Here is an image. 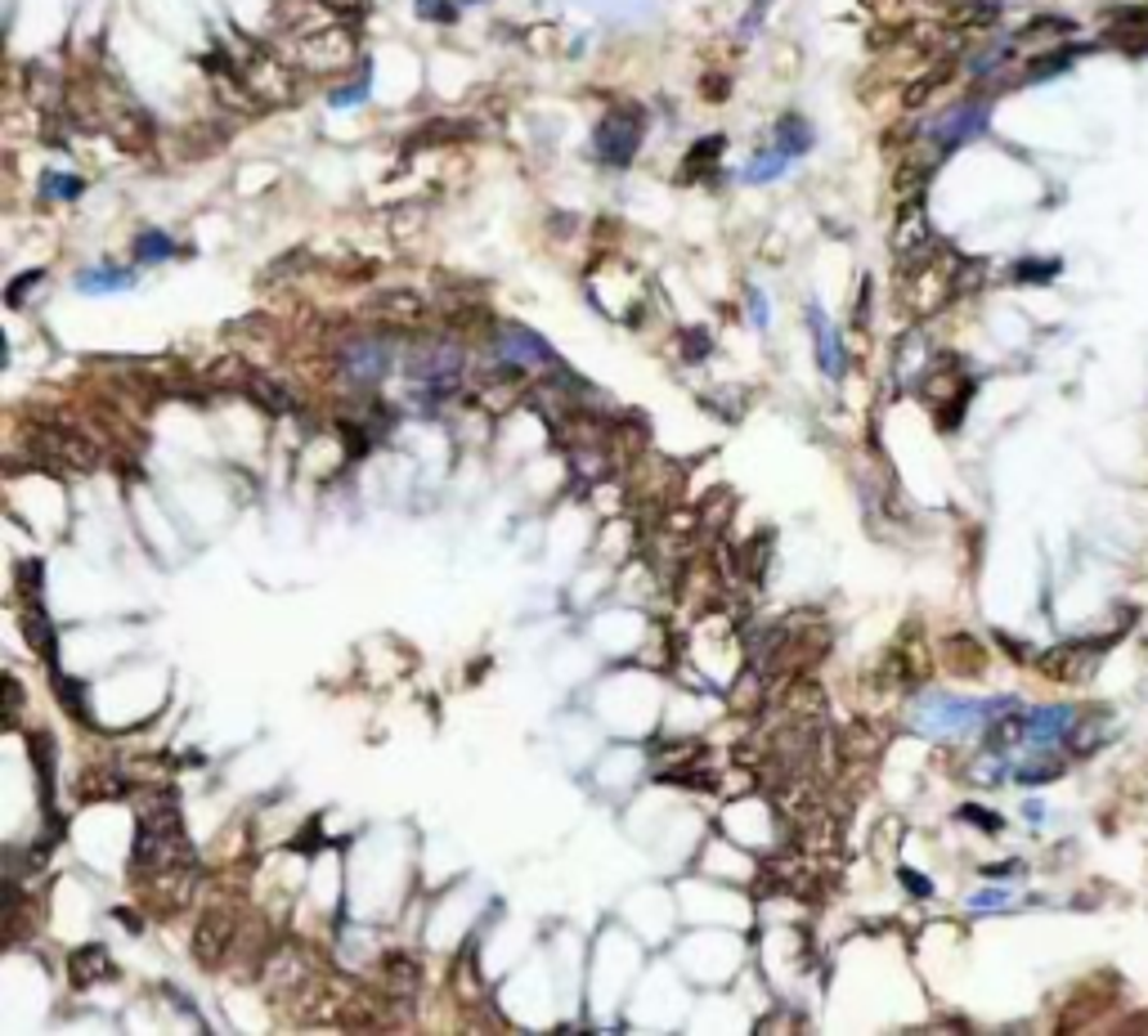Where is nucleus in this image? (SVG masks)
I'll return each mask as SVG.
<instances>
[{
    "label": "nucleus",
    "mask_w": 1148,
    "mask_h": 1036,
    "mask_svg": "<svg viewBox=\"0 0 1148 1036\" xmlns=\"http://www.w3.org/2000/svg\"><path fill=\"white\" fill-rule=\"evenodd\" d=\"M1001 714H1014V700H987V704H974V700H947V696H933L925 700L920 710H915V727L925 731V736H951V731H964L983 718H1001Z\"/></svg>",
    "instance_id": "nucleus-1"
},
{
    "label": "nucleus",
    "mask_w": 1148,
    "mask_h": 1036,
    "mask_svg": "<svg viewBox=\"0 0 1148 1036\" xmlns=\"http://www.w3.org/2000/svg\"><path fill=\"white\" fill-rule=\"evenodd\" d=\"M987 117H991V104L987 99H960V104H951L942 117H933L929 126V140L938 144V154H951V148L969 144V140H978L987 131Z\"/></svg>",
    "instance_id": "nucleus-2"
},
{
    "label": "nucleus",
    "mask_w": 1148,
    "mask_h": 1036,
    "mask_svg": "<svg viewBox=\"0 0 1148 1036\" xmlns=\"http://www.w3.org/2000/svg\"><path fill=\"white\" fill-rule=\"evenodd\" d=\"M457 377H463V350H457V346H431V350H422V355L413 360V382H418V391L431 404L453 395Z\"/></svg>",
    "instance_id": "nucleus-3"
},
{
    "label": "nucleus",
    "mask_w": 1148,
    "mask_h": 1036,
    "mask_svg": "<svg viewBox=\"0 0 1148 1036\" xmlns=\"http://www.w3.org/2000/svg\"><path fill=\"white\" fill-rule=\"evenodd\" d=\"M1113 638L1117 633H1108L1104 642H1063L1055 651H1045L1041 655V673L1055 677V682H1081V677H1090L1094 665H1100V655L1108 651Z\"/></svg>",
    "instance_id": "nucleus-4"
},
{
    "label": "nucleus",
    "mask_w": 1148,
    "mask_h": 1036,
    "mask_svg": "<svg viewBox=\"0 0 1148 1036\" xmlns=\"http://www.w3.org/2000/svg\"><path fill=\"white\" fill-rule=\"evenodd\" d=\"M637 144H642V121L628 117V113H610L597 126V158L610 166H628Z\"/></svg>",
    "instance_id": "nucleus-5"
},
{
    "label": "nucleus",
    "mask_w": 1148,
    "mask_h": 1036,
    "mask_svg": "<svg viewBox=\"0 0 1148 1036\" xmlns=\"http://www.w3.org/2000/svg\"><path fill=\"white\" fill-rule=\"evenodd\" d=\"M1073 727H1077V710H1067V704L1032 710V714H1023V745L1032 754H1041V749H1050L1055 741H1063Z\"/></svg>",
    "instance_id": "nucleus-6"
},
{
    "label": "nucleus",
    "mask_w": 1148,
    "mask_h": 1036,
    "mask_svg": "<svg viewBox=\"0 0 1148 1036\" xmlns=\"http://www.w3.org/2000/svg\"><path fill=\"white\" fill-rule=\"evenodd\" d=\"M498 355H503V360H517V364H552L548 341H543L539 333H529V327H503Z\"/></svg>",
    "instance_id": "nucleus-7"
},
{
    "label": "nucleus",
    "mask_w": 1148,
    "mask_h": 1036,
    "mask_svg": "<svg viewBox=\"0 0 1148 1036\" xmlns=\"http://www.w3.org/2000/svg\"><path fill=\"white\" fill-rule=\"evenodd\" d=\"M387 360L391 355H387V346H381V341H368L364 337V341H350L346 346V373L354 377V382H377V377L387 373Z\"/></svg>",
    "instance_id": "nucleus-8"
},
{
    "label": "nucleus",
    "mask_w": 1148,
    "mask_h": 1036,
    "mask_svg": "<svg viewBox=\"0 0 1148 1036\" xmlns=\"http://www.w3.org/2000/svg\"><path fill=\"white\" fill-rule=\"evenodd\" d=\"M808 323H812V337H816V364H822L830 377H839V373H844V350H839L834 323L822 310H816V306H808Z\"/></svg>",
    "instance_id": "nucleus-9"
},
{
    "label": "nucleus",
    "mask_w": 1148,
    "mask_h": 1036,
    "mask_svg": "<svg viewBox=\"0 0 1148 1036\" xmlns=\"http://www.w3.org/2000/svg\"><path fill=\"white\" fill-rule=\"evenodd\" d=\"M68 974H72V988H95L99 978H108V974H113V965H108L104 947H86V951H76V955H72Z\"/></svg>",
    "instance_id": "nucleus-10"
},
{
    "label": "nucleus",
    "mask_w": 1148,
    "mask_h": 1036,
    "mask_svg": "<svg viewBox=\"0 0 1148 1036\" xmlns=\"http://www.w3.org/2000/svg\"><path fill=\"white\" fill-rule=\"evenodd\" d=\"M812 140L816 135H812V126L803 117H781L776 121V148H781L785 158H803L808 148H812Z\"/></svg>",
    "instance_id": "nucleus-11"
},
{
    "label": "nucleus",
    "mask_w": 1148,
    "mask_h": 1036,
    "mask_svg": "<svg viewBox=\"0 0 1148 1036\" xmlns=\"http://www.w3.org/2000/svg\"><path fill=\"white\" fill-rule=\"evenodd\" d=\"M1073 59H1077V49H1045L1041 59H1032V63L1023 68V82H1028V86L1050 82V77H1059V72L1073 68Z\"/></svg>",
    "instance_id": "nucleus-12"
},
{
    "label": "nucleus",
    "mask_w": 1148,
    "mask_h": 1036,
    "mask_svg": "<svg viewBox=\"0 0 1148 1036\" xmlns=\"http://www.w3.org/2000/svg\"><path fill=\"white\" fill-rule=\"evenodd\" d=\"M1063 772V763L1050 754V749H1041L1036 758H1023V763L1014 768V780H1023V786H1045V780H1055Z\"/></svg>",
    "instance_id": "nucleus-13"
},
{
    "label": "nucleus",
    "mask_w": 1148,
    "mask_h": 1036,
    "mask_svg": "<svg viewBox=\"0 0 1148 1036\" xmlns=\"http://www.w3.org/2000/svg\"><path fill=\"white\" fill-rule=\"evenodd\" d=\"M135 279L126 269H113V265H99V269H86L82 279H76V288L82 292H121V288H131Z\"/></svg>",
    "instance_id": "nucleus-14"
},
{
    "label": "nucleus",
    "mask_w": 1148,
    "mask_h": 1036,
    "mask_svg": "<svg viewBox=\"0 0 1148 1036\" xmlns=\"http://www.w3.org/2000/svg\"><path fill=\"white\" fill-rule=\"evenodd\" d=\"M789 166V158L781 154V148H768V154H758V158H750V166H745V180L750 185H762V180H776V175Z\"/></svg>",
    "instance_id": "nucleus-15"
},
{
    "label": "nucleus",
    "mask_w": 1148,
    "mask_h": 1036,
    "mask_svg": "<svg viewBox=\"0 0 1148 1036\" xmlns=\"http://www.w3.org/2000/svg\"><path fill=\"white\" fill-rule=\"evenodd\" d=\"M135 257H140L144 265L166 261V257H175V243H171L162 230H148V234H140V243H135Z\"/></svg>",
    "instance_id": "nucleus-16"
},
{
    "label": "nucleus",
    "mask_w": 1148,
    "mask_h": 1036,
    "mask_svg": "<svg viewBox=\"0 0 1148 1036\" xmlns=\"http://www.w3.org/2000/svg\"><path fill=\"white\" fill-rule=\"evenodd\" d=\"M1059 269H1063L1059 261H1018L1014 265V279L1018 283H1050Z\"/></svg>",
    "instance_id": "nucleus-17"
},
{
    "label": "nucleus",
    "mask_w": 1148,
    "mask_h": 1036,
    "mask_svg": "<svg viewBox=\"0 0 1148 1036\" xmlns=\"http://www.w3.org/2000/svg\"><path fill=\"white\" fill-rule=\"evenodd\" d=\"M82 180H76V175H45V193L49 198H82Z\"/></svg>",
    "instance_id": "nucleus-18"
},
{
    "label": "nucleus",
    "mask_w": 1148,
    "mask_h": 1036,
    "mask_svg": "<svg viewBox=\"0 0 1148 1036\" xmlns=\"http://www.w3.org/2000/svg\"><path fill=\"white\" fill-rule=\"evenodd\" d=\"M368 99V68H364V77L354 82V86H346V90H333V104L337 108H350V104H364Z\"/></svg>",
    "instance_id": "nucleus-19"
},
{
    "label": "nucleus",
    "mask_w": 1148,
    "mask_h": 1036,
    "mask_svg": "<svg viewBox=\"0 0 1148 1036\" xmlns=\"http://www.w3.org/2000/svg\"><path fill=\"white\" fill-rule=\"evenodd\" d=\"M418 14L436 23H453V0H418Z\"/></svg>",
    "instance_id": "nucleus-20"
},
{
    "label": "nucleus",
    "mask_w": 1148,
    "mask_h": 1036,
    "mask_svg": "<svg viewBox=\"0 0 1148 1036\" xmlns=\"http://www.w3.org/2000/svg\"><path fill=\"white\" fill-rule=\"evenodd\" d=\"M41 279H45L41 269H28V274H23V279L10 288V306H23V296H28V288H41Z\"/></svg>",
    "instance_id": "nucleus-21"
},
{
    "label": "nucleus",
    "mask_w": 1148,
    "mask_h": 1036,
    "mask_svg": "<svg viewBox=\"0 0 1148 1036\" xmlns=\"http://www.w3.org/2000/svg\"><path fill=\"white\" fill-rule=\"evenodd\" d=\"M1005 902H1009L1005 889H987V893H974V902H969V906H974V911H983V906H1005Z\"/></svg>",
    "instance_id": "nucleus-22"
},
{
    "label": "nucleus",
    "mask_w": 1148,
    "mask_h": 1036,
    "mask_svg": "<svg viewBox=\"0 0 1148 1036\" xmlns=\"http://www.w3.org/2000/svg\"><path fill=\"white\" fill-rule=\"evenodd\" d=\"M902 879L911 884V893H920V898H929V893H933V889H929V879H925V875H915V871H902Z\"/></svg>",
    "instance_id": "nucleus-23"
},
{
    "label": "nucleus",
    "mask_w": 1148,
    "mask_h": 1036,
    "mask_svg": "<svg viewBox=\"0 0 1148 1036\" xmlns=\"http://www.w3.org/2000/svg\"><path fill=\"white\" fill-rule=\"evenodd\" d=\"M964 821H978V826H987V830H1001L997 817H983V807H964Z\"/></svg>",
    "instance_id": "nucleus-24"
},
{
    "label": "nucleus",
    "mask_w": 1148,
    "mask_h": 1036,
    "mask_svg": "<svg viewBox=\"0 0 1148 1036\" xmlns=\"http://www.w3.org/2000/svg\"><path fill=\"white\" fill-rule=\"evenodd\" d=\"M754 319H758V323H768V306H762V296H758V292H754Z\"/></svg>",
    "instance_id": "nucleus-25"
},
{
    "label": "nucleus",
    "mask_w": 1148,
    "mask_h": 1036,
    "mask_svg": "<svg viewBox=\"0 0 1148 1036\" xmlns=\"http://www.w3.org/2000/svg\"><path fill=\"white\" fill-rule=\"evenodd\" d=\"M463 5H484V0H463Z\"/></svg>",
    "instance_id": "nucleus-26"
}]
</instances>
